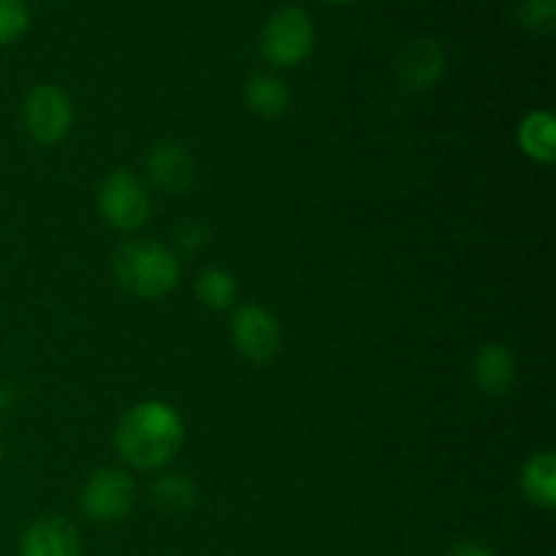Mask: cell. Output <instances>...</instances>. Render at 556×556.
Here are the masks:
<instances>
[{
  "instance_id": "ba28073f",
  "label": "cell",
  "mask_w": 556,
  "mask_h": 556,
  "mask_svg": "<svg viewBox=\"0 0 556 556\" xmlns=\"http://www.w3.org/2000/svg\"><path fill=\"white\" fill-rule=\"evenodd\" d=\"M396 71H400V79L413 90H427V87L438 85L445 71L443 47L434 38H416L402 49Z\"/></svg>"
},
{
  "instance_id": "9c48e42d",
  "label": "cell",
  "mask_w": 556,
  "mask_h": 556,
  "mask_svg": "<svg viewBox=\"0 0 556 556\" xmlns=\"http://www.w3.org/2000/svg\"><path fill=\"white\" fill-rule=\"evenodd\" d=\"M79 532L63 519H41L22 535L20 556H79Z\"/></svg>"
},
{
  "instance_id": "7402d4cb",
  "label": "cell",
  "mask_w": 556,
  "mask_h": 556,
  "mask_svg": "<svg viewBox=\"0 0 556 556\" xmlns=\"http://www.w3.org/2000/svg\"><path fill=\"white\" fill-rule=\"evenodd\" d=\"M0 456H3V443H0Z\"/></svg>"
},
{
  "instance_id": "7c38bea8",
  "label": "cell",
  "mask_w": 556,
  "mask_h": 556,
  "mask_svg": "<svg viewBox=\"0 0 556 556\" xmlns=\"http://www.w3.org/2000/svg\"><path fill=\"white\" fill-rule=\"evenodd\" d=\"M519 144L527 157L538 163H554L556 157V119L546 109L530 112L519 125Z\"/></svg>"
},
{
  "instance_id": "e0dca14e",
  "label": "cell",
  "mask_w": 556,
  "mask_h": 556,
  "mask_svg": "<svg viewBox=\"0 0 556 556\" xmlns=\"http://www.w3.org/2000/svg\"><path fill=\"white\" fill-rule=\"evenodd\" d=\"M30 27V9L25 0H0V47L20 41Z\"/></svg>"
},
{
  "instance_id": "ac0fdd59",
  "label": "cell",
  "mask_w": 556,
  "mask_h": 556,
  "mask_svg": "<svg viewBox=\"0 0 556 556\" xmlns=\"http://www.w3.org/2000/svg\"><path fill=\"white\" fill-rule=\"evenodd\" d=\"M519 22L535 36H548L556 27V0H521Z\"/></svg>"
},
{
  "instance_id": "277c9868",
  "label": "cell",
  "mask_w": 556,
  "mask_h": 556,
  "mask_svg": "<svg viewBox=\"0 0 556 556\" xmlns=\"http://www.w3.org/2000/svg\"><path fill=\"white\" fill-rule=\"evenodd\" d=\"M98 210L109 226L119 231H136L150 217V193L134 172L117 168L103 179L98 190Z\"/></svg>"
},
{
  "instance_id": "7a4b0ae2",
  "label": "cell",
  "mask_w": 556,
  "mask_h": 556,
  "mask_svg": "<svg viewBox=\"0 0 556 556\" xmlns=\"http://www.w3.org/2000/svg\"><path fill=\"white\" fill-rule=\"evenodd\" d=\"M119 286L139 299H163L177 288L182 264L177 253L155 242H128L114 255Z\"/></svg>"
},
{
  "instance_id": "2e32d148",
  "label": "cell",
  "mask_w": 556,
  "mask_h": 556,
  "mask_svg": "<svg viewBox=\"0 0 556 556\" xmlns=\"http://www.w3.org/2000/svg\"><path fill=\"white\" fill-rule=\"evenodd\" d=\"M195 291H199V299L210 309H228L237 299V280H233L231 271L217 269V266H210L199 275V282H195Z\"/></svg>"
},
{
  "instance_id": "30bf717a",
  "label": "cell",
  "mask_w": 556,
  "mask_h": 556,
  "mask_svg": "<svg viewBox=\"0 0 556 556\" xmlns=\"http://www.w3.org/2000/svg\"><path fill=\"white\" fill-rule=\"evenodd\" d=\"M147 168H150L152 179L174 195L185 193L195 174L193 157L188 155L182 144H174V141H161V144L152 147L150 157H147Z\"/></svg>"
},
{
  "instance_id": "3957f363",
  "label": "cell",
  "mask_w": 556,
  "mask_h": 556,
  "mask_svg": "<svg viewBox=\"0 0 556 556\" xmlns=\"http://www.w3.org/2000/svg\"><path fill=\"white\" fill-rule=\"evenodd\" d=\"M315 47V22L299 5H282L261 30V52L277 68L304 63Z\"/></svg>"
},
{
  "instance_id": "8fae6325",
  "label": "cell",
  "mask_w": 556,
  "mask_h": 556,
  "mask_svg": "<svg viewBox=\"0 0 556 556\" xmlns=\"http://www.w3.org/2000/svg\"><path fill=\"white\" fill-rule=\"evenodd\" d=\"M478 389L489 396L508 394L516 380V358L505 345H483L472 364Z\"/></svg>"
},
{
  "instance_id": "4fadbf2b",
  "label": "cell",
  "mask_w": 556,
  "mask_h": 556,
  "mask_svg": "<svg viewBox=\"0 0 556 556\" xmlns=\"http://www.w3.org/2000/svg\"><path fill=\"white\" fill-rule=\"evenodd\" d=\"M244 101L253 112L264 114V117H280L291 103V92L280 76L261 71V74L250 76L248 85H244Z\"/></svg>"
},
{
  "instance_id": "52a82bcc",
  "label": "cell",
  "mask_w": 556,
  "mask_h": 556,
  "mask_svg": "<svg viewBox=\"0 0 556 556\" xmlns=\"http://www.w3.org/2000/svg\"><path fill=\"white\" fill-rule=\"evenodd\" d=\"M231 334L239 351L255 364L271 362V358L280 353V324H277V318L269 309L258 307V304H244V307L237 309L231 324Z\"/></svg>"
},
{
  "instance_id": "8992f818",
  "label": "cell",
  "mask_w": 556,
  "mask_h": 556,
  "mask_svg": "<svg viewBox=\"0 0 556 556\" xmlns=\"http://www.w3.org/2000/svg\"><path fill=\"white\" fill-rule=\"evenodd\" d=\"M136 503V486L134 478L119 467H103V470L92 472L87 481L85 494H81V505L85 514L98 525H114V521L125 519Z\"/></svg>"
},
{
  "instance_id": "9a60e30c",
  "label": "cell",
  "mask_w": 556,
  "mask_h": 556,
  "mask_svg": "<svg viewBox=\"0 0 556 556\" xmlns=\"http://www.w3.org/2000/svg\"><path fill=\"white\" fill-rule=\"evenodd\" d=\"M152 500L166 514H185V510L195 508L199 492H195V486L188 478L179 476V472H172V476L157 478V483L152 486Z\"/></svg>"
},
{
  "instance_id": "6da1fadb",
  "label": "cell",
  "mask_w": 556,
  "mask_h": 556,
  "mask_svg": "<svg viewBox=\"0 0 556 556\" xmlns=\"http://www.w3.org/2000/svg\"><path fill=\"white\" fill-rule=\"evenodd\" d=\"M185 440V424L166 402H139L117 427V448L139 470L168 465Z\"/></svg>"
},
{
  "instance_id": "44dd1931",
  "label": "cell",
  "mask_w": 556,
  "mask_h": 556,
  "mask_svg": "<svg viewBox=\"0 0 556 556\" xmlns=\"http://www.w3.org/2000/svg\"><path fill=\"white\" fill-rule=\"evenodd\" d=\"M324 3H353V0H324Z\"/></svg>"
},
{
  "instance_id": "ffe728a7",
  "label": "cell",
  "mask_w": 556,
  "mask_h": 556,
  "mask_svg": "<svg viewBox=\"0 0 556 556\" xmlns=\"http://www.w3.org/2000/svg\"><path fill=\"white\" fill-rule=\"evenodd\" d=\"M11 402H14V391H11L9 386H0V413L9 410Z\"/></svg>"
},
{
  "instance_id": "d6986e66",
  "label": "cell",
  "mask_w": 556,
  "mask_h": 556,
  "mask_svg": "<svg viewBox=\"0 0 556 556\" xmlns=\"http://www.w3.org/2000/svg\"><path fill=\"white\" fill-rule=\"evenodd\" d=\"M448 556H497V554H494L489 546H483V543L465 541V543H459V546L451 548Z\"/></svg>"
},
{
  "instance_id": "5b68a950",
  "label": "cell",
  "mask_w": 556,
  "mask_h": 556,
  "mask_svg": "<svg viewBox=\"0 0 556 556\" xmlns=\"http://www.w3.org/2000/svg\"><path fill=\"white\" fill-rule=\"evenodd\" d=\"M22 117H25L27 134L38 144H58L74 125V106L60 87L38 85L27 92Z\"/></svg>"
},
{
  "instance_id": "5bb4252c",
  "label": "cell",
  "mask_w": 556,
  "mask_h": 556,
  "mask_svg": "<svg viewBox=\"0 0 556 556\" xmlns=\"http://www.w3.org/2000/svg\"><path fill=\"white\" fill-rule=\"evenodd\" d=\"M521 492L541 508L552 510L556 505V456L552 451L532 456L521 470Z\"/></svg>"
}]
</instances>
